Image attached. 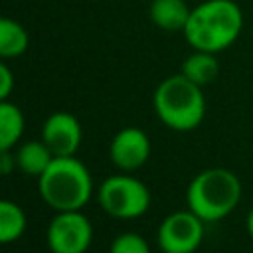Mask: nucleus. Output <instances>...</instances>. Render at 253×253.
<instances>
[{
  "label": "nucleus",
  "instance_id": "9d476101",
  "mask_svg": "<svg viewBox=\"0 0 253 253\" xmlns=\"http://www.w3.org/2000/svg\"><path fill=\"white\" fill-rule=\"evenodd\" d=\"M192 8L186 0H152L148 16L152 24L166 32H184Z\"/></svg>",
  "mask_w": 253,
  "mask_h": 253
},
{
  "label": "nucleus",
  "instance_id": "dca6fc26",
  "mask_svg": "<svg viewBox=\"0 0 253 253\" xmlns=\"http://www.w3.org/2000/svg\"><path fill=\"white\" fill-rule=\"evenodd\" d=\"M109 253H150V247L142 235L134 231H125L111 241Z\"/></svg>",
  "mask_w": 253,
  "mask_h": 253
},
{
  "label": "nucleus",
  "instance_id": "9b49d317",
  "mask_svg": "<svg viewBox=\"0 0 253 253\" xmlns=\"http://www.w3.org/2000/svg\"><path fill=\"white\" fill-rule=\"evenodd\" d=\"M16 164L18 168L28 174V176H36L40 178L45 168L51 164V160L55 158L53 152L49 150V146L40 138V140H26L16 148Z\"/></svg>",
  "mask_w": 253,
  "mask_h": 253
},
{
  "label": "nucleus",
  "instance_id": "f3484780",
  "mask_svg": "<svg viewBox=\"0 0 253 253\" xmlns=\"http://www.w3.org/2000/svg\"><path fill=\"white\" fill-rule=\"evenodd\" d=\"M14 89V75L6 63H0V101H6Z\"/></svg>",
  "mask_w": 253,
  "mask_h": 253
},
{
  "label": "nucleus",
  "instance_id": "2eb2a0df",
  "mask_svg": "<svg viewBox=\"0 0 253 253\" xmlns=\"http://www.w3.org/2000/svg\"><path fill=\"white\" fill-rule=\"evenodd\" d=\"M26 213L20 204L12 200L0 202V243L10 245L18 241L26 231Z\"/></svg>",
  "mask_w": 253,
  "mask_h": 253
},
{
  "label": "nucleus",
  "instance_id": "0eeeda50",
  "mask_svg": "<svg viewBox=\"0 0 253 253\" xmlns=\"http://www.w3.org/2000/svg\"><path fill=\"white\" fill-rule=\"evenodd\" d=\"M204 219L192 210L168 213L156 231L162 253H194L204 241Z\"/></svg>",
  "mask_w": 253,
  "mask_h": 253
},
{
  "label": "nucleus",
  "instance_id": "7ed1b4c3",
  "mask_svg": "<svg viewBox=\"0 0 253 253\" xmlns=\"http://www.w3.org/2000/svg\"><path fill=\"white\" fill-rule=\"evenodd\" d=\"M156 117L172 130L188 132L202 125L206 117V97L202 87L182 73L162 79L152 95Z\"/></svg>",
  "mask_w": 253,
  "mask_h": 253
},
{
  "label": "nucleus",
  "instance_id": "f8f14e48",
  "mask_svg": "<svg viewBox=\"0 0 253 253\" xmlns=\"http://www.w3.org/2000/svg\"><path fill=\"white\" fill-rule=\"evenodd\" d=\"M180 73L184 77H188L190 81H194L196 85L204 87V85H210L217 77V73H219V61H217L215 53H211V51L194 49V53H190L182 61Z\"/></svg>",
  "mask_w": 253,
  "mask_h": 253
},
{
  "label": "nucleus",
  "instance_id": "20e7f679",
  "mask_svg": "<svg viewBox=\"0 0 253 253\" xmlns=\"http://www.w3.org/2000/svg\"><path fill=\"white\" fill-rule=\"evenodd\" d=\"M241 200V182L227 168L198 172L186 190V204L206 223L227 217Z\"/></svg>",
  "mask_w": 253,
  "mask_h": 253
},
{
  "label": "nucleus",
  "instance_id": "423d86ee",
  "mask_svg": "<svg viewBox=\"0 0 253 253\" xmlns=\"http://www.w3.org/2000/svg\"><path fill=\"white\" fill-rule=\"evenodd\" d=\"M45 241L51 253H85L93 241V225L81 210L57 211L47 225Z\"/></svg>",
  "mask_w": 253,
  "mask_h": 253
},
{
  "label": "nucleus",
  "instance_id": "f257e3e1",
  "mask_svg": "<svg viewBox=\"0 0 253 253\" xmlns=\"http://www.w3.org/2000/svg\"><path fill=\"white\" fill-rule=\"evenodd\" d=\"M243 12L233 0H206L192 8L184 38L194 49L219 53L237 42Z\"/></svg>",
  "mask_w": 253,
  "mask_h": 253
},
{
  "label": "nucleus",
  "instance_id": "4468645a",
  "mask_svg": "<svg viewBox=\"0 0 253 253\" xmlns=\"http://www.w3.org/2000/svg\"><path fill=\"white\" fill-rule=\"evenodd\" d=\"M30 43L26 28L14 18H0V57L14 59L20 57Z\"/></svg>",
  "mask_w": 253,
  "mask_h": 253
},
{
  "label": "nucleus",
  "instance_id": "39448f33",
  "mask_svg": "<svg viewBox=\"0 0 253 253\" xmlns=\"http://www.w3.org/2000/svg\"><path fill=\"white\" fill-rule=\"evenodd\" d=\"M97 202L105 213L117 219H134L148 211L150 190L130 174H113L97 188Z\"/></svg>",
  "mask_w": 253,
  "mask_h": 253
},
{
  "label": "nucleus",
  "instance_id": "a211bd4d",
  "mask_svg": "<svg viewBox=\"0 0 253 253\" xmlns=\"http://www.w3.org/2000/svg\"><path fill=\"white\" fill-rule=\"evenodd\" d=\"M16 154L12 150H0V172L6 176L12 172V168H16Z\"/></svg>",
  "mask_w": 253,
  "mask_h": 253
},
{
  "label": "nucleus",
  "instance_id": "ddd939ff",
  "mask_svg": "<svg viewBox=\"0 0 253 253\" xmlns=\"http://www.w3.org/2000/svg\"><path fill=\"white\" fill-rule=\"evenodd\" d=\"M24 115L18 105L0 101V150H14L24 134Z\"/></svg>",
  "mask_w": 253,
  "mask_h": 253
},
{
  "label": "nucleus",
  "instance_id": "6e6552de",
  "mask_svg": "<svg viewBox=\"0 0 253 253\" xmlns=\"http://www.w3.org/2000/svg\"><path fill=\"white\" fill-rule=\"evenodd\" d=\"M109 156L119 170L134 172L150 158V138L138 126H125L113 136Z\"/></svg>",
  "mask_w": 253,
  "mask_h": 253
},
{
  "label": "nucleus",
  "instance_id": "1a4fd4ad",
  "mask_svg": "<svg viewBox=\"0 0 253 253\" xmlns=\"http://www.w3.org/2000/svg\"><path fill=\"white\" fill-rule=\"evenodd\" d=\"M81 123L67 111L51 113L42 126V140L49 146L53 156H75L81 146Z\"/></svg>",
  "mask_w": 253,
  "mask_h": 253
},
{
  "label": "nucleus",
  "instance_id": "6ab92c4d",
  "mask_svg": "<svg viewBox=\"0 0 253 253\" xmlns=\"http://www.w3.org/2000/svg\"><path fill=\"white\" fill-rule=\"evenodd\" d=\"M245 227H247V233H249V237L253 239V208L249 210V213H247V219H245Z\"/></svg>",
  "mask_w": 253,
  "mask_h": 253
},
{
  "label": "nucleus",
  "instance_id": "f03ea898",
  "mask_svg": "<svg viewBox=\"0 0 253 253\" xmlns=\"http://www.w3.org/2000/svg\"><path fill=\"white\" fill-rule=\"evenodd\" d=\"M42 200L55 211L83 210L93 196V180L87 166L75 156H55L38 178Z\"/></svg>",
  "mask_w": 253,
  "mask_h": 253
}]
</instances>
